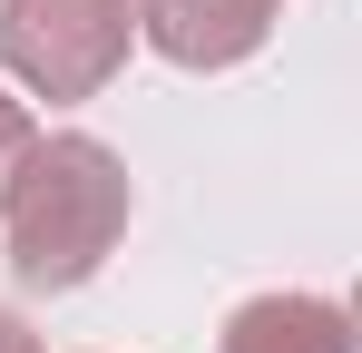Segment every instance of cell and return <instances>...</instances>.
<instances>
[{"instance_id": "obj_1", "label": "cell", "mask_w": 362, "mask_h": 353, "mask_svg": "<svg viewBox=\"0 0 362 353\" xmlns=\"http://www.w3.org/2000/svg\"><path fill=\"white\" fill-rule=\"evenodd\" d=\"M127 216H137V186L108 138H88V128L30 138L20 176L0 186V245H10L20 294H78L127 245Z\"/></svg>"}, {"instance_id": "obj_2", "label": "cell", "mask_w": 362, "mask_h": 353, "mask_svg": "<svg viewBox=\"0 0 362 353\" xmlns=\"http://www.w3.org/2000/svg\"><path fill=\"white\" fill-rule=\"evenodd\" d=\"M137 50V0H0V69L10 89L78 108Z\"/></svg>"}, {"instance_id": "obj_3", "label": "cell", "mask_w": 362, "mask_h": 353, "mask_svg": "<svg viewBox=\"0 0 362 353\" xmlns=\"http://www.w3.org/2000/svg\"><path fill=\"white\" fill-rule=\"evenodd\" d=\"M274 20H284V0H137V40L186 79L245 69L274 40Z\"/></svg>"}, {"instance_id": "obj_4", "label": "cell", "mask_w": 362, "mask_h": 353, "mask_svg": "<svg viewBox=\"0 0 362 353\" xmlns=\"http://www.w3.org/2000/svg\"><path fill=\"white\" fill-rule=\"evenodd\" d=\"M216 353H353V304L303 294V285L245 294L235 314L216 324Z\"/></svg>"}, {"instance_id": "obj_5", "label": "cell", "mask_w": 362, "mask_h": 353, "mask_svg": "<svg viewBox=\"0 0 362 353\" xmlns=\"http://www.w3.org/2000/svg\"><path fill=\"white\" fill-rule=\"evenodd\" d=\"M30 138H40V118H30V99H10V89H0V186L20 176V157H30Z\"/></svg>"}, {"instance_id": "obj_6", "label": "cell", "mask_w": 362, "mask_h": 353, "mask_svg": "<svg viewBox=\"0 0 362 353\" xmlns=\"http://www.w3.org/2000/svg\"><path fill=\"white\" fill-rule=\"evenodd\" d=\"M0 353H49L40 334H30V314H20V304H0Z\"/></svg>"}]
</instances>
